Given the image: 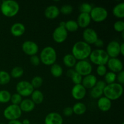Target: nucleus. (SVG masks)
<instances>
[{
    "mask_svg": "<svg viewBox=\"0 0 124 124\" xmlns=\"http://www.w3.org/2000/svg\"><path fill=\"white\" fill-rule=\"evenodd\" d=\"M92 47L83 41H79L74 44L71 49V54L76 60H86L89 58L92 52Z\"/></svg>",
    "mask_w": 124,
    "mask_h": 124,
    "instance_id": "1",
    "label": "nucleus"
},
{
    "mask_svg": "<svg viewBox=\"0 0 124 124\" xmlns=\"http://www.w3.org/2000/svg\"><path fill=\"white\" fill-rule=\"evenodd\" d=\"M123 92V86L117 82H114L107 85L103 90V94L111 101L119 99L122 96Z\"/></svg>",
    "mask_w": 124,
    "mask_h": 124,
    "instance_id": "2",
    "label": "nucleus"
},
{
    "mask_svg": "<svg viewBox=\"0 0 124 124\" xmlns=\"http://www.w3.org/2000/svg\"><path fill=\"white\" fill-rule=\"evenodd\" d=\"M0 10L4 16L12 18L16 15L19 11V5L13 0H4L1 2Z\"/></svg>",
    "mask_w": 124,
    "mask_h": 124,
    "instance_id": "3",
    "label": "nucleus"
},
{
    "mask_svg": "<svg viewBox=\"0 0 124 124\" xmlns=\"http://www.w3.org/2000/svg\"><path fill=\"white\" fill-rule=\"evenodd\" d=\"M39 57L44 65L51 66L56 61L57 53L53 47L47 46L42 50Z\"/></svg>",
    "mask_w": 124,
    "mask_h": 124,
    "instance_id": "4",
    "label": "nucleus"
},
{
    "mask_svg": "<svg viewBox=\"0 0 124 124\" xmlns=\"http://www.w3.org/2000/svg\"><path fill=\"white\" fill-rule=\"evenodd\" d=\"M90 59L91 62L96 65H105L110 59L108 55L104 50L101 48L92 50L90 54Z\"/></svg>",
    "mask_w": 124,
    "mask_h": 124,
    "instance_id": "5",
    "label": "nucleus"
},
{
    "mask_svg": "<svg viewBox=\"0 0 124 124\" xmlns=\"http://www.w3.org/2000/svg\"><path fill=\"white\" fill-rule=\"evenodd\" d=\"M91 19L96 23L104 21L108 17V12L105 8L100 6L94 7L90 13Z\"/></svg>",
    "mask_w": 124,
    "mask_h": 124,
    "instance_id": "6",
    "label": "nucleus"
},
{
    "mask_svg": "<svg viewBox=\"0 0 124 124\" xmlns=\"http://www.w3.org/2000/svg\"><path fill=\"white\" fill-rule=\"evenodd\" d=\"M3 115L5 118L9 121L17 120L21 116L22 111L19 105L11 104L4 109Z\"/></svg>",
    "mask_w": 124,
    "mask_h": 124,
    "instance_id": "7",
    "label": "nucleus"
},
{
    "mask_svg": "<svg viewBox=\"0 0 124 124\" xmlns=\"http://www.w3.org/2000/svg\"><path fill=\"white\" fill-rule=\"evenodd\" d=\"M74 67L75 71L81 75L82 77L92 74L93 70L92 64L87 60L78 61Z\"/></svg>",
    "mask_w": 124,
    "mask_h": 124,
    "instance_id": "8",
    "label": "nucleus"
},
{
    "mask_svg": "<svg viewBox=\"0 0 124 124\" xmlns=\"http://www.w3.org/2000/svg\"><path fill=\"white\" fill-rule=\"evenodd\" d=\"M31 83L27 81H21L18 82L16 85L17 93L22 97L30 96L34 90Z\"/></svg>",
    "mask_w": 124,
    "mask_h": 124,
    "instance_id": "9",
    "label": "nucleus"
},
{
    "mask_svg": "<svg viewBox=\"0 0 124 124\" xmlns=\"http://www.w3.org/2000/svg\"><path fill=\"white\" fill-rule=\"evenodd\" d=\"M22 50L25 54L31 56L37 54L39 50V47L34 41H25L22 45Z\"/></svg>",
    "mask_w": 124,
    "mask_h": 124,
    "instance_id": "10",
    "label": "nucleus"
},
{
    "mask_svg": "<svg viewBox=\"0 0 124 124\" xmlns=\"http://www.w3.org/2000/svg\"><path fill=\"white\" fill-rule=\"evenodd\" d=\"M68 36V31L64 27L58 26L56 28L52 34V37L55 42L61 44L67 39Z\"/></svg>",
    "mask_w": 124,
    "mask_h": 124,
    "instance_id": "11",
    "label": "nucleus"
},
{
    "mask_svg": "<svg viewBox=\"0 0 124 124\" xmlns=\"http://www.w3.org/2000/svg\"><path fill=\"white\" fill-rule=\"evenodd\" d=\"M83 41L89 45L94 44L98 40V35L96 31L92 28H86L82 33Z\"/></svg>",
    "mask_w": 124,
    "mask_h": 124,
    "instance_id": "12",
    "label": "nucleus"
},
{
    "mask_svg": "<svg viewBox=\"0 0 124 124\" xmlns=\"http://www.w3.org/2000/svg\"><path fill=\"white\" fill-rule=\"evenodd\" d=\"M105 52L110 58H117L120 55V44L116 41H111L107 46Z\"/></svg>",
    "mask_w": 124,
    "mask_h": 124,
    "instance_id": "13",
    "label": "nucleus"
},
{
    "mask_svg": "<svg viewBox=\"0 0 124 124\" xmlns=\"http://www.w3.org/2000/svg\"><path fill=\"white\" fill-rule=\"evenodd\" d=\"M108 68L110 71L116 74V73H119L123 70L124 64L121 60L119 58H110L107 63Z\"/></svg>",
    "mask_w": 124,
    "mask_h": 124,
    "instance_id": "14",
    "label": "nucleus"
},
{
    "mask_svg": "<svg viewBox=\"0 0 124 124\" xmlns=\"http://www.w3.org/2000/svg\"><path fill=\"white\" fill-rule=\"evenodd\" d=\"M71 96L77 101L82 100L85 97L87 91L82 84L75 85L71 89Z\"/></svg>",
    "mask_w": 124,
    "mask_h": 124,
    "instance_id": "15",
    "label": "nucleus"
},
{
    "mask_svg": "<svg viewBox=\"0 0 124 124\" xmlns=\"http://www.w3.org/2000/svg\"><path fill=\"white\" fill-rule=\"evenodd\" d=\"M63 118L61 115L56 112H52L46 116L44 124H62Z\"/></svg>",
    "mask_w": 124,
    "mask_h": 124,
    "instance_id": "16",
    "label": "nucleus"
},
{
    "mask_svg": "<svg viewBox=\"0 0 124 124\" xmlns=\"http://www.w3.org/2000/svg\"><path fill=\"white\" fill-rule=\"evenodd\" d=\"M59 8L54 5L48 6L44 11V16L48 19H56L59 16Z\"/></svg>",
    "mask_w": 124,
    "mask_h": 124,
    "instance_id": "17",
    "label": "nucleus"
},
{
    "mask_svg": "<svg viewBox=\"0 0 124 124\" xmlns=\"http://www.w3.org/2000/svg\"><path fill=\"white\" fill-rule=\"evenodd\" d=\"M97 81L98 80H97L96 77L94 75L90 74V75L84 76L82 78L81 84L84 86L85 89H91L96 85Z\"/></svg>",
    "mask_w": 124,
    "mask_h": 124,
    "instance_id": "18",
    "label": "nucleus"
},
{
    "mask_svg": "<svg viewBox=\"0 0 124 124\" xmlns=\"http://www.w3.org/2000/svg\"><path fill=\"white\" fill-rule=\"evenodd\" d=\"M91 21H92V19H91L90 14L83 13H80L76 21L79 27L82 28V29H86L90 24Z\"/></svg>",
    "mask_w": 124,
    "mask_h": 124,
    "instance_id": "19",
    "label": "nucleus"
},
{
    "mask_svg": "<svg viewBox=\"0 0 124 124\" xmlns=\"http://www.w3.org/2000/svg\"><path fill=\"white\" fill-rule=\"evenodd\" d=\"M111 105L112 104L111 101L105 96H102L101 98L98 99L97 102V106L98 108L103 112L108 111L111 108Z\"/></svg>",
    "mask_w": 124,
    "mask_h": 124,
    "instance_id": "20",
    "label": "nucleus"
},
{
    "mask_svg": "<svg viewBox=\"0 0 124 124\" xmlns=\"http://www.w3.org/2000/svg\"><path fill=\"white\" fill-rule=\"evenodd\" d=\"M25 31V27L23 23H16L10 27V33L15 37L23 36Z\"/></svg>",
    "mask_w": 124,
    "mask_h": 124,
    "instance_id": "21",
    "label": "nucleus"
},
{
    "mask_svg": "<svg viewBox=\"0 0 124 124\" xmlns=\"http://www.w3.org/2000/svg\"><path fill=\"white\" fill-rule=\"evenodd\" d=\"M19 107L22 112L30 113L34 110L35 104L30 99H23Z\"/></svg>",
    "mask_w": 124,
    "mask_h": 124,
    "instance_id": "22",
    "label": "nucleus"
},
{
    "mask_svg": "<svg viewBox=\"0 0 124 124\" xmlns=\"http://www.w3.org/2000/svg\"><path fill=\"white\" fill-rule=\"evenodd\" d=\"M113 15L117 18H124V2H122L116 4L113 8Z\"/></svg>",
    "mask_w": 124,
    "mask_h": 124,
    "instance_id": "23",
    "label": "nucleus"
},
{
    "mask_svg": "<svg viewBox=\"0 0 124 124\" xmlns=\"http://www.w3.org/2000/svg\"><path fill=\"white\" fill-rule=\"evenodd\" d=\"M30 96H31L30 99L33 102L35 105L42 104L44 101V98L43 93L39 90H34Z\"/></svg>",
    "mask_w": 124,
    "mask_h": 124,
    "instance_id": "24",
    "label": "nucleus"
},
{
    "mask_svg": "<svg viewBox=\"0 0 124 124\" xmlns=\"http://www.w3.org/2000/svg\"><path fill=\"white\" fill-rule=\"evenodd\" d=\"M77 62V60L71 54H67L63 57V63L68 68H73Z\"/></svg>",
    "mask_w": 124,
    "mask_h": 124,
    "instance_id": "25",
    "label": "nucleus"
},
{
    "mask_svg": "<svg viewBox=\"0 0 124 124\" xmlns=\"http://www.w3.org/2000/svg\"><path fill=\"white\" fill-rule=\"evenodd\" d=\"M73 112L76 115H84L85 113L86 112L87 110V107H86L85 104L84 103L81 102H77L72 107Z\"/></svg>",
    "mask_w": 124,
    "mask_h": 124,
    "instance_id": "26",
    "label": "nucleus"
},
{
    "mask_svg": "<svg viewBox=\"0 0 124 124\" xmlns=\"http://www.w3.org/2000/svg\"><path fill=\"white\" fill-rule=\"evenodd\" d=\"M50 73L54 78H59L62 75L63 69L59 64L54 63L50 67Z\"/></svg>",
    "mask_w": 124,
    "mask_h": 124,
    "instance_id": "27",
    "label": "nucleus"
},
{
    "mask_svg": "<svg viewBox=\"0 0 124 124\" xmlns=\"http://www.w3.org/2000/svg\"><path fill=\"white\" fill-rule=\"evenodd\" d=\"M65 29L67 31L70 32H75L79 29L78 23L75 20H69L65 23Z\"/></svg>",
    "mask_w": 124,
    "mask_h": 124,
    "instance_id": "28",
    "label": "nucleus"
},
{
    "mask_svg": "<svg viewBox=\"0 0 124 124\" xmlns=\"http://www.w3.org/2000/svg\"><path fill=\"white\" fill-rule=\"evenodd\" d=\"M24 75V69L21 67L16 66L13 67L11 70L10 75L14 79H18L23 76Z\"/></svg>",
    "mask_w": 124,
    "mask_h": 124,
    "instance_id": "29",
    "label": "nucleus"
},
{
    "mask_svg": "<svg viewBox=\"0 0 124 124\" xmlns=\"http://www.w3.org/2000/svg\"><path fill=\"white\" fill-rule=\"evenodd\" d=\"M11 76L8 72L4 70H0V85H4L10 81Z\"/></svg>",
    "mask_w": 124,
    "mask_h": 124,
    "instance_id": "30",
    "label": "nucleus"
},
{
    "mask_svg": "<svg viewBox=\"0 0 124 124\" xmlns=\"http://www.w3.org/2000/svg\"><path fill=\"white\" fill-rule=\"evenodd\" d=\"M12 94L8 91L6 90H0V104H6L10 101Z\"/></svg>",
    "mask_w": 124,
    "mask_h": 124,
    "instance_id": "31",
    "label": "nucleus"
},
{
    "mask_svg": "<svg viewBox=\"0 0 124 124\" xmlns=\"http://www.w3.org/2000/svg\"><path fill=\"white\" fill-rule=\"evenodd\" d=\"M104 81L107 84H110L115 82L116 81V74L111 71H108L104 75Z\"/></svg>",
    "mask_w": 124,
    "mask_h": 124,
    "instance_id": "32",
    "label": "nucleus"
},
{
    "mask_svg": "<svg viewBox=\"0 0 124 124\" xmlns=\"http://www.w3.org/2000/svg\"><path fill=\"white\" fill-rule=\"evenodd\" d=\"M90 95L93 99H99L103 95V90L94 86L91 88L90 92Z\"/></svg>",
    "mask_w": 124,
    "mask_h": 124,
    "instance_id": "33",
    "label": "nucleus"
},
{
    "mask_svg": "<svg viewBox=\"0 0 124 124\" xmlns=\"http://www.w3.org/2000/svg\"><path fill=\"white\" fill-rule=\"evenodd\" d=\"M30 83H31V85L33 87L34 89L38 90V88H40L42 85L43 79L41 76H36L33 78Z\"/></svg>",
    "mask_w": 124,
    "mask_h": 124,
    "instance_id": "34",
    "label": "nucleus"
},
{
    "mask_svg": "<svg viewBox=\"0 0 124 124\" xmlns=\"http://www.w3.org/2000/svg\"><path fill=\"white\" fill-rule=\"evenodd\" d=\"M92 8H93V7L90 4L87 3V2H84L80 6L79 11L81 13L90 14Z\"/></svg>",
    "mask_w": 124,
    "mask_h": 124,
    "instance_id": "35",
    "label": "nucleus"
},
{
    "mask_svg": "<svg viewBox=\"0 0 124 124\" xmlns=\"http://www.w3.org/2000/svg\"><path fill=\"white\" fill-rule=\"evenodd\" d=\"M73 8L71 5L69 4L63 5L59 9L60 13L64 15H69L71 14L73 12Z\"/></svg>",
    "mask_w": 124,
    "mask_h": 124,
    "instance_id": "36",
    "label": "nucleus"
},
{
    "mask_svg": "<svg viewBox=\"0 0 124 124\" xmlns=\"http://www.w3.org/2000/svg\"><path fill=\"white\" fill-rule=\"evenodd\" d=\"M22 101H23V97L19 95L18 93H15V94H12L11 96L10 101L12 102V104L19 105L21 104Z\"/></svg>",
    "mask_w": 124,
    "mask_h": 124,
    "instance_id": "37",
    "label": "nucleus"
},
{
    "mask_svg": "<svg viewBox=\"0 0 124 124\" xmlns=\"http://www.w3.org/2000/svg\"><path fill=\"white\" fill-rule=\"evenodd\" d=\"M113 28L117 32L122 33L124 31V22L122 20H119L115 22L113 24Z\"/></svg>",
    "mask_w": 124,
    "mask_h": 124,
    "instance_id": "38",
    "label": "nucleus"
},
{
    "mask_svg": "<svg viewBox=\"0 0 124 124\" xmlns=\"http://www.w3.org/2000/svg\"><path fill=\"white\" fill-rule=\"evenodd\" d=\"M70 78H71L72 82L75 84V85H77L81 84V82H82V80L83 77L81 75H80L79 73H76V71H75V73L71 75Z\"/></svg>",
    "mask_w": 124,
    "mask_h": 124,
    "instance_id": "39",
    "label": "nucleus"
},
{
    "mask_svg": "<svg viewBox=\"0 0 124 124\" xmlns=\"http://www.w3.org/2000/svg\"><path fill=\"white\" fill-rule=\"evenodd\" d=\"M107 72L105 65H98L96 68V73L99 76H104Z\"/></svg>",
    "mask_w": 124,
    "mask_h": 124,
    "instance_id": "40",
    "label": "nucleus"
},
{
    "mask_svg": "<svg viewBox=\"0 0 124 124\" xmlns=\"http://www.w3.org/2000/svg\"><path fill=\"white\" fill-rule=\"evenodd\" d=\"M30 62L34 66H38L41 63V61H40V58L39 56L38 55H33L30 56Z\"/></svg>",
    "mask_w": 124,
    "mask_h": 124,
    "instance_id": "41",
    "label": "nucleus"
},
{
    "mask_svg": "<svg viewBox=\"0 0 124 124\" xmlns=\"http://www.w3.org/2000/svg\"><path fill=\"white\" fill-rule=\"evenodd\" d=\"M116 80L117 81V83L121 85H123L124 84V71L122 70L121 72L118 73L116 75Z\"/></svg>",
    "mask_w": 124,
    "mask_h": 124,
    "instance_id": "42",
    "label": "nucleus"
},
{
    "mask_svg": "<svg viewBox=\"0 0 124 124\" xmlns=\"http://www.w3.org/2000/svg\"><path fill=\"white\" fill-rule=\"evenodd\" d=\"M63 114L66 117H69V116H71V115L73 114V112L72 107H65V108L63 110Z\"/></svg>",
    "mask_w": 124,
    "mask_h": 124,
    "instance_id": "43",
    "label": "nucleus"
},
{
    "mask_svg": "<svg viewBox=\"0 0 124 124\" xmlns=\"http://www.w3.org/2000/svg\"><path fill=\"white\" fill-rule=\"evenodd\" d=\"M107 84L105 83V81H102V80H100V81H97L95 87H98V88H100L101 90H104V88L106 87Z\"/></svg>",
    "mask_w": 124,
    "mask_h": 124,
    "instance_id": "44",
    "label": "nucleus"
},
{
    "mask_svg": "<svg viewBox=\"0 0 124 124\" xmlns=\"http://www.w3.org/2000/svg\"><path fill=\"white\" fill-rule=\"evenodd\" d=\"M104 41L101 39L98 38V40L95 42V43L94 44V46L97 47V48H101L104 46Z\"/></svg>",
    "mask_w": 124,
    "mask_h": 124,
    "instance_id": "45",
    "label": "nucleus"
},
{
    "mask_svg": "<svg viewBox=\"0 0 124 124\" xmlns=\"http://www.w3.org/2000/svg\"><path fill=\"white\" fill-rule=\"evenodd\" d=\"M120 54L124 56V43L122 42L120 44Z\"/></svg>",
    "mask_w": 124,
    "mask_h": 124,
    "instance_id": "46",
    "label": "nucleus"
},
{
    "mask_svg": "<svg viewBox=\"0 0 124 124\" xmlns=\"http://www.w3.org/2000/svg\"><path fill=\"white\" fill-rule=\"evenodd\" d=\"M75 70H74V69H70L69 70L67 71V76L69 78H70L71 76V75H73V74L75 73Z\"/></svg>",
    "mask_w": 124,
    "mask_h": 124,
    "instance_id": "47",
    "label": "nucleus"
},
{
    "mask_svg": "<svg viewBox=\"0 0 124 124\" xmlns=\"http://www.w3.org/2000/svg\"><path fill=\"white\" fill-rule=\"evenodd\" d=\"M8 124H22L21 121L17 119V120H13V121H10L9 122H8Z\"/></svg>",
    "mask_w": 124,
    "mask_h": 124,
    "instance_id": "48",
    "label": "nucleus"
},
{
    "mask_svg": "<svg viewBox=\"0 0 124 124\" xmlns=\"http://www.w3.org/2000/svg\"><path fill=\"white\" fill-rule=\"evenodd\" d=\"M22 124H30V121H29V119H25L23 120V122H22Z\"/></svg>",
    "mask_w": 124,
    "mask_h": 124,
    "instance_id": "49",
    "label": "nucleus"
},
{
    "mask_svg": "<svg viewBox=\"0 0 124 124\" xmlns=\"http://www.w3.org/2000/svg\"><path fill=\"white\" fill-rule=\"evenodd\" d=\"M122 38L123 39H124V31L123 32H122Z\"/></svg>",
    "mask_w": 124,
    "mask_h": 124,
    "instance_id": "50",
    "label": "nucleus"
},
{
    "mask_svg": "<svg viewBox=\"0 0 124 124\" xmlns=\"http://www.w3.org/2000/svg\"><path fill=\"white\" fill-rule=\"evenodd\" d=\"M1 1H0V5H1Z\"/></svg>",
    "mask_w": 124,
    "mask_h": 124,
    "instance_id": "51",
    "label": "nucleus"
},
{
    "mask_svg": "<svg viewBox=\"0 0 124 124\" xmlns=\"http://www.w3.org/2000/svg\"><path fill=\"white\" fill-rule=\"evenodd\" d=\"M0 124H2V123H1Z\"/></svg>",
    "mask_w": 124,
    "mask_h": 124,
    "instance_id": "52",
    "label": "nucleus"
},
{
    "mask_svg": "<svg viewBox=\"0 0 124 124\" xmlns=\"http://www.w3.org/2000/svg\"><path fill=\"white\" fill-rule=\"evenodd\" d=\"M122 124H124V123H122Z\"/></svg>",
    "mask_w": 124,
    "mask_h": 124,
    "instance_id": "53",
    "label": "nucleus"
},
{
    "mask_svg": "<svg viewBox=\"0 0 124 124\" xmlns=\"http://www.w3.org/2000/svg\"></svg>",
    "mask_w": 124,
    "mask_h": 124,
    "instance_id": "54",
    "label": "nucleus"
}]
</instances>
